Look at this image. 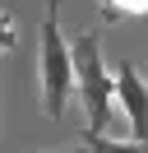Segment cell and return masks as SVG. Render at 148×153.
Instances as JSON below:
<instances>
[{
	"label": "cell",
	"mask_w": 148,
	"mask_h": 153,
	"mask_svg": "<svg viewBox=\"0 0 148 153\" xmlns=\"http://www.w3.org/2000/svg\"><path fill=\"white\" fill-rule=\"evenodd\" d=\"M70 42H74V84H79L83 111H88L83 130H111L120 102H116V70H107V60H102V37L97 28L83 23Z\"/></svg>",
	"instance_id": "1"
},
{
	"label": "cell",
	"mask_w": 148,
	"mask_h": 153,
	"mask_svg": "<svg viewBox=\"0 0 148 153\" xmlns=\"http://www.w3.org/2000/svg\"><path fill=\"white\" fill-rule=\"evenodd\" d=\"M37 74H42V116L60 121L70 93H79V84H74V42H65V33H60V0H46V14H42Z\"/></svg>",
	"instance_id": "2"
},
{
	"label": "cell",
	"mask_w": 148,
	"mask_h": 153,
	"mask_svg": "<svg viewBox=\"0 0 148 153\" xmlns=\"http://www.w3.org/2000/svg\"><path fill=\"white\" fill-rule=\"evenodd\" d=\"M116 102H120V111H125L134 139H148V79L139 74V65H130V60L116 65Z\"/></svg>",
	"instance_id": "3"
},
{
	"label": "cell",
	"mask_w": 148,
	"mask_h": 153,
	"mask_svg": "<svg viewBox=\"0 0 148 153\" xmlns=\"http://www.w3.org/2000/svg\"><path fill=\"white\" fill-rule=\"evenodd\" d=\"M88 153H148V139H111L107 130H83Z\"/></svg>",
	"instance_id": "4"
},
{
	"label": "cell",
	"mask_w": 148,
	"mask_h": 153,
	"mask_svg": "<svg viewBox=\"0 0 148 153\" xmlns=\"http://www.w3.org/2000/svg\"><path fill=\"white\" fill-rule=\"evenodd\" d=\"M14 33H18V28H14V19H9V14H5V37H0V47H5V51H9V47H14V42H18Z\"/></svg>",
	"instance_id": "5"
},
{
	"label": "cell",
	"mask_w": 148,
	"mask_h": 153,
	"mask_svg": "<svg viewBox=\"0 0 148 153\" xmlns=\"http://www.w3.org/2000/svg\"><path fill=\"white\" fill-rule=\"evenodd\" d=\"M60 153H88V144H83V149H60Z\"/></svg>",
	"instance_id": "6"
}]
</instances>
